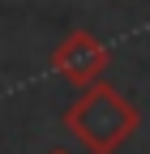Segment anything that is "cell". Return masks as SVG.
<instances>
[{"label": "cell", "instance_id": "cell-1", "mask_svg": "<svg viewBox=\"0 0 150 154\" xmlns=\"http://www.w3.org/2000/svg\"><path fill=\"white\" fill-rule=\"evenodd\" d=\"M137 124H142V111L111 82L86 86L82 99L64 111V128L86 146V154H116L137 133Z\"/></svg>", "mask_w": 150, "mask_h": 154}, {"label": "cell", "instance_id": "cell-2", "mask_svg": "<svg viewBox=\"0 0 150 154\" xmlns=\"http://www.w3.org/2000/svg\"><path fill=\"white\" fill-rule=\"evenodd\" d=\"M107 60H111V51H107L90 30H69V34L60 38V47L52 51V69L60 73L64 82L82 86V90L95 86V82H103Z\"/></svg>", "mask_w": 150, "mask_h": 154}, {"label": "cell", "instance_id": "cell-3", "mask_svg": "<svg viewBox=\"0 0 150 154\" xmlns=\"http://www.w3.org/2000/svg\"><path fill=\"white\" fill-rule=\"evenodd\" d=\"M47 154H73V150H64V146H56V150H47Z\"/></svg>", "mask_w": 150, "mask_h": 154}]
</instances>
